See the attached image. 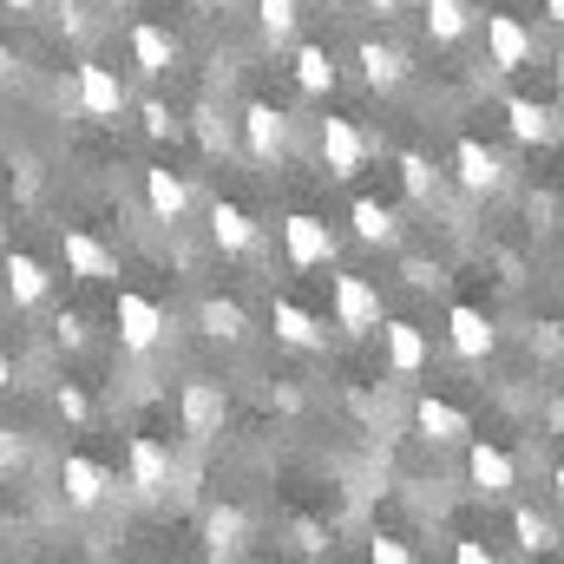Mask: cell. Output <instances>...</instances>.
Returning <instances> with one entry per match:
<instances>
[{"mask_svg":"<svg viewBox=\"0 0 564 564\" xmlns=\"http://www.w3.org/2000/svg\"><path fill=\"white\" fill-rule=\"evenodd\" d=\"M453 558H459V564H492V552H486L479 539H459V545H453Z\"/></svg>","mask_w":564,"mask_h":564,"instance_id":"cell-38","label":"cell"},{"mask_svg":"<svg viewBox=\"0 0 564 564\" xmlns=\"http://www.w3.org/2000/svg\"><path fill=\"white\" fill-rule=\"evenodd\" d=\"M295 0H257V26H263V40H289L295 33Z\"/></svg>","mask_w":564,"mask_h":564,"instance_id":"cell-31","label":"cell"},{"mask_svg":"<svg viewBox=\"0 0 564 564\" xmlns=\"http://www.w3.org/2000/svg\"><path fill=\"white\" fill-rule=\"evenodd\" d=\"M53 341H59V348H86V315H79V308H59V315H53Z\"/></svg>","mask_w":564,"mask_h":564,"instance_id":"cell-33","label":"cell"},{"mask_svg":"<svg viewBox=\"0 0 564 564\" xmlns=\"http://www.w3.org/2000/svg\"><path fill=\"white\" fill-rule=\"evenodd\" d=\"M79 112L99 119V126H112V119L126 112V86H119V73H112L106 59H86V66H79Z\"/></svg>","mask_w":564,"mask_h":564,"instance_id":"cell-8","label":"cell"},{"mask_svg":"<svg viewBox=\"0 0 564 564\" xmlns=\"http://www.w3.org/2000/svg\"><path fill=\"white\" fill-rule=\"evenodd\" d=\"M506 126L519 144H552L558 139V106H539V99H506Z\"/></svg>","mask_w":564,"mask_h":564,"instance_id":"cell-22","label":"cell"},{"mask_svg":"<svg viewBox=\"0 0 564 564\" xmlns=\"http://www.w3.org/2000/svg\"><path fill=\"white\" fill-rule=\"evenodd\" d=\"M381 341H388V368H394V375H421L426 355H433L426 335H421V322H388V315H381Z\"/></svg>","mask_w":564,"mask_h":564,"instance_id":"cell-21","label":"cell"},{"mask_svg":"<svg viewBox=\"0 0 564 564\" xmlns=\"http://www.w3.org/2000/svg\"><path fill=\"white\" fill-rule=\"evenodd\" d=\"M197 322H204V335H210V341H243V335H250L243 302H224V295H210V302L197 308Z\"/></svg>","mask_w":564,"mask_h":564,"instance_id":"cell-27","label":"cell"},{"mask_svg":"<svg viewBox=\"0 0 564 564\" xmlns=\"http://www.w3.org/2000/svg\"><path fill=\"white\" fill-rule=\"evenodd\" d=\"M368 7H375V13H401L408 0H368Z\"/></svg>","mask_w":564,"mask_h":564,"instance_id":"cell-42","label":"cell"},{"mask_svg":"<svg viewBox=\"0 0 564 564\" xmlns=\"http://www.w3.org/2000/svg\"><path fill=\"white\" fill-rule=\"evenodd\" d=\"M59 257H66V276H79V282H112L119 276V257H112L93 230H66Z\"/></svg>","mask_w":564,"mask_h":564,"instance_id":"cell-13","label":"cell"},{"mask_svg":"<svg viewBox=\"0 0 564 564\" xmlns=\"http://www.w3.org/2000/svg\"><path fill=\"white\" fill-rule=\"evenodd\" d=\"M0 7H13V13H40L46 0H0Z\"/></svg>","mask_w":564,"mask_h":564,"instance_id":"cell-41","label":"cell"},{"mask_svg":"<svg viewBox=\"0 0 564 564\" xmlns=\"http://www.w3.org/2000/svg\"><path fill=\"white\" fill-rule=\"evenodd\" d=\"M177 421H184L191 440H210V433L224 426V388H217V381H191L184 401H177Z\"/></svg>","mask_w":564,"mask_h":564,"instance_id":"cell-18","label":"cell"},{"mask_svg":"<svg viewBox=\"0 0 564 564\" xmlns=\"http://www.w3.org/2000/svg\"><path fill=\"white\" fill-rule=\"evenodd\" d=\"M545 20H564V0H545Z\"/></svg>","mask_w":564,"mask_h":564,"instance_id":"cell-43","label":"cell"},{"mask_svg":"<svg viewBox=\"0 0 564 564\" xmlns=\"http://www.w3.org/2000/svg\"><path fill=\"white\" fill-rule=\"evenodd\" d=\"M401 184H408L414 204H433V197H440V164L421 158V151H401Z\"/></svg>","mask_w":564,"mask_h":564,"instance_id":"cell-29","label":"cell"},{"mask_svg":"<svg viewBox=\"0 0 564 564\" xmlns=\"http://www.w3.org/2000/svg\"><path fill=\"white\" fill-rule=\"evenodd\" d=\"M0 282H7V295H13V308H40V302L53 295V276H46V263H40V257H26V250H7V263H0Z\"/></svg>","mask_w":564,"mask_h":564,"instance_id":"cell-15","label":"cell"},{"mask_svg":"<svg viewBox=\"0 0 564 564\" xmlns=\"http://www.w3.org/2000/svg\"><path fill=\"white\" fill-rule=\"evenodd\" d=\"M0 473H26V440L13 426H0Z\"/></svg>","mask_w":564,"mask_h":564,"instance_id":"cell-35","label":"cell"},{"mask_svg":"<svg viewBox=\"0 0 564 564\" xmlns=\"http://www.w3.org/2000/svg\"><path fill=\"white\" fill-rule=\"evenodd\" d=\"M53 408H59V414H66L73 426H86V421H93V401H86V388H79V381H59Z\"/></svg>","mask_w":564,"mask_h":564,"instance_id":"cell-32","label":"cell"},{"mask_svg":"<svg viewBox=\"0 0 564 564\" xmlns=\"http://www.w3.org/2000/svg\"><path fill=\"white\" fill-rule=\"evenodd\" d=\"M368 552H375V564H408V558H414V552H408L401 539H375Z\"/></svg>","mask_w":564,"mask_h":564,"instance_id":"cell-37","label":"cell"},{"mask_svg":"<svg viewBox=\"0 0 564 564\" xmlns=\"http://www.w3.org/2000/svg\"><path fill=\"white\" fill-rule=\"evenodd\" d=\"M473 20H479V13H473L466 0H426V33H433L440 46L466 40V33H473Z\"/></svg>","mask_w":564,"mask_h":564,"instance_id":"cell-28","label":"cell"},{"mask_svg":"<svg viewBox=\"0 0 564 564\" xmlns=\"http://www.w3.org/2000/svg\"><path fill=\"white\" fill-rule=\"evenodd\" d=\"M171 473H177L171 446L151 440V433H132V492H139V499H164V492H171Z\"/></svg>","mask_w":564,"mask_h":564,"instance_id":"cell-10","label":"cell"},{"mask_svg":"<svg viewBox=\"0 0 564 564\" xmlns=\"http://www.w3.org/2000/svg\"><path fill=\"white\" fill-rule=\"evenodd\" d=\"M276 341L282 348H322V315H308L302 302H276Z\"/></svg>","mask_w":564,"mask_h":564,"instance_id":"cell-26","label":"cell"},{"mask_svg":"<svg viewBox=\"0 0 564 564\" xmlns=\"http://www.w3.org/2000/svg\"><path fill=\"white\" fill-rule=\"evenodd\" d=\"M282 250H289L295 270H328V263H335V230H328L322 217L295 210V217L282 224Z\"/></svg>","mask_w":564,"mask_h":564,"instance_id":"cell-6","label":"cell"},{"mask_svg":"<svg viewBox=\"0 0 564 564\" xmlns=\"http://www.w3.org/2000/svg\"><path fill=\"white\" fill-rule=\"evenodd\" d=\"M59 486H66V506L73 512H99L106 499H119V473L99 466L93 453H66L59 459Z\"/></svg>","mask_w":564,"mask_h":564,"instance_id":"cell-2","label":"cell"},{"mask_svg":"<svg viewBox=\"0 0 564 564\" xmlns=\"http://www.w3.org/2000/svg\"><path fill=\"white\" fill-rule=\"evenodd\" d=\"M191 7H217V0H191Z\"/></svg>","mask_w":564,"mask_h":564,"instance_id":"cell-44","label":"cell"},{"mask_svg":"<svg viewBox=\"0 0 564 564\" xmlns=\"http://www.w3.org/2000/svg\"><path fill=\"white\" fill-rule=\"evenodd\" d=\"M414 426H421V440H433V446H459V440L473 433V421H466L453 401H440V394H421V401H414Z\"/></svg>","mask_w":564,"mask_h":564,"instance_id":"cell-19","label":"cell"},{"mask_svg":"<svg viewBox=\"0 0 564 564\" xmlns=\"http://www.w3.org/2000/svg\"><path fill=\"white\" fill-rule=\"evenodd\" d=\"M453 177H459L473 197H492V191H506V158L486 139H459L453 144Z\"/></svg>","mask_w":564,"mask_h":564,"instance_id":"cell-7","label":"cell"},{"mask_svg":"<svg viewBox=\"0 0 564 564\" xmlns=\"http://www.w3.org/2000/svg\"><path fill=\"white\" fill-rule=\"evenodd\" d=\"M139 119H144V132H151V139H171V132H177V112H171L164 99H144Z\"/></svg>","mask_w":564,"mask_h":564,"instance_id":"cell-34","label":"cell"},{"mask_svg":"<svg viewBox=\"0 0 564 564\" xmlns=\"http://www.w3.org/2000/svg\"><path fill=\"white\" fill-rule=\"evenodd\" d=\"M144 204H151L158 224H184L191 217V184L171 164H144Z\"/></svg>","mask_w":564,"mask_h":564,"instance_id":"cell-14","label":"cell"},{"mask_svg":"<svg viewBox=\"0 0 564 564\" xmlns=\"http://www.w3.org/2000/svg\"><path fill=\"white\" fill-rule=\"evenodd\" d=\"M13 388V361H7V348H0V394Z\"/></svg>","mask_w":564,"mask_h":564,"instance_id":"cell-40","label":"cell"},{"mask_svg":"<svg viewBox=\"0 0 564 564\" xmlns=\"http://www.w3.org/2000/svg\"><path fill=\"white\" fill-rule=\"evenodd\" d=\"M512 532H519V552H552V545H558V525H552L545 512H532V506L512 512Z\"/></svg>","mask_w":564,"mask_h":564,"instance_id":"cell-30","label":"cell"},{"mask_svg":"<svg viewBox=\"0 0 564 564\" xmlns=\"http://www.w3.org/2000/svg\"><path fill=\"white\" fill-rule=\"evenodd\" d=\"M112 322H119V348H126V355H151V348L164 341V328H171V315H164L151 295H139V289H119Z\"/></svg>","mask_w":564,"mask_h":564,"instance_id":"cell-3","label":"cell"},{"mask_svg":"<svg viewBox=\"0 0 564 564\" xmlns=\"http://www.w3.org/2000/svg\"><path fill=\"white\" fill-rule=\"evenodd\" d=\"M13 73H20V59H13V53H7V46H0V86H7V79H13Z\"/></svg>","mask_w":564,"mask_h":564,"instance_id":"cell-39","label":"cell"},{"mask_svg":"<svg viewBox=\"0 0 564 564\" xmlns=\"http://www.w3.org/2000/svg\"><path fill=\"white\" fill-rule=\"evenodd\" d=\"M401 276H408V289H440V263H426V257H408V263H401Z\"/></svg>","mask_w":564,"mask_h":564,"instance_id":"cell-36","label":"cell"},{"mask_svg":"<svg viewBox=\"0 0 564 564\" xmlns=\"http://www.w3.org/2000/svg\"><path fill=\"white\" fill-rule=\"evenodd\" d=\"M243 532H250L243 506H210V519H204V552H210V558H237V552H243Z\"/></svg>","mask_w":564,"mask_h":564,"instance_id":"cell-23","label":"cell"},{"mask_svg":"<svg viewBox=\"0 0 564 564\" xmlns=\"http://www.w3.org/2000/svg\"><path fill=\"white\" fill-rule=\"evenodd\" d=\"M532 53H539V40L519 13H486V66L492 73H519V66H532Z\"/></svg>","mask_w":564,"mask_h":564,"instance_id":"cell-5","label":"cell"},{"mask_svg":"<svg viewBox=\"0 0 564 564\" xmlns=\"http://www.w3.org/2000/svg\"><path fill=\"white\" fill-rule=\"evenodd\" d=\"M257 217L243 210V204H230V197H217L210 204V243L224 250V257H243V250H257Z\"/></svg>","mask_w":564,"mask_h":564,"instance_id":"cell-16","label":"cell"},{"mask_svg":"<svg viewBox=\"0 0 564 564\" xmlns=\"http://www.w3.org/2000/svg\"><path fill=\"white\" fill-rule=\"evenodd\" d=\"M355 66H361V79H368L375 93H394V86L408 79V53L388 46V40H361V46H355Z\"/></svg>","mask_w":564,"mask_h":564,"instance_id":"cell-20","label":"cell"},{"mask_svg":"<svg viewBox=\"0 0 564 564\" xmlns=\"http://www.w3.org/2000/svg\"><path fill=\"white\" fill-rule=\"evenodd\" d=\"M132 66H139L144 79H164V73L177 66V33L158 26V20H139V26H132Z\"/></svg>","mask_w":564,"mask_h":564,"instance_id":"cell-17","label":"cell"},{"mask_svg":"<svg viewBox=\"0 0 564 564\" xmlns=\"http://www.w3.org/2000/svg\"><path fill=\"white\" fill-rule=\"evenodd\" d=\"M466 479H473L486 499H499V492H512V486H519V466H512V453H506V446L473 440V446H466Z\"/></svg>","mask_w":564,"mask_h":564,"instance_id":"cell-12","label":"cell"},{"mask_svg":"<svg viewBox=\"0 0 564 564\" xmlns=\"http://www.w3.org/2000/svg\"><path fill=\"white\" fill-rule=\"evenodd\" d=\"M361 164H368V132H361L355 119L328 112V119H322V171H328L335 184H348V177H361Z\"/></svg>","mask_w":564,"mask_h":564,"instance_id":"cell-4","label":"cell"},{"mask_svg":"<svg viewBox=\"0 0 564 564\" xmlns=\"http://www.w3.org/2000/svg\"><path fill=\"white\" fill-rule=\"evenodd\" d=\"M446 341H453V355H459V361H486V355H492V341H499V328H492V315H486V308L459 302V308L446 315Z\"/></svg>","mask_w":564,"mask_h":564,"instance_id":"cell-11","label":"cell"},{"mask_svg":"<svg viewBox=\"0 0 564 564\" xmlns=\"http://www.w3.org/2000/svg\"><path fill=\"white\" fill-rule=\"evenodd\" d=\"M328 295H335V328H348V335H375L381 315H388L381 289L368 276H355V270H341V276L328 282Z\"/></svg>","mask_w":564,"mask_h":564,"instance_id":"cell-1","label":"cell"},{"mask_svg":"<svg viewBox=\"0 0 564 564\" xmlns=\"http://www.w3.org/2000/svg\"><path fill=\"white\" fill-rule=\"evenodd\" d=\"M348 224H355V237H361V243H375V250H381V243H401V217H394L381 197H355Z\"/></svg>","mask_w":564,"mask_h":564,"instance_id":"cell-25","label":"cell"},{"mask_svg":"<svg viewBox=\"0 0 564 564\" xmlns=\"http://www.w3.org/2000/svg\"><path fill=\"white\" fill-rule=\"evenodd\" d=\"M335 79H341V73H335V53H328V46H315V40L295 46V86H302L308 99H328Z\"/></svg>","mask_w":564,"mask_h":564,"instance_id":"cell-24","label":"cell"},{"mask_svg":"<svg viewBox=\"0 0 564 564\" xmlns=\"http://www.w3.org/2000/svg\"><path fill=\"white\" fill-rule=\"evenodd\" d=\"M243 151H250L257 164H282V151H289V119H282L276 106H263V99L243 106Z\"/></svg>","mask_w":564,"mask_h":564,"instance_id":"cell-9","label":"cell"}]
</instances>
